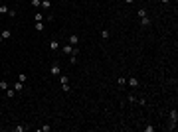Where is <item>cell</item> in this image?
<instances>
[{
	"label": "cell",
	"instance_id": "6da1fadb",
	"mask_svg": "<svg viewBox=\"0 0 178 132\" xmlns=\"http://www.w3.org/2000/svg\"><path fill=\"white\" fill-rule=\"evenodd\" d=\"M59 73H61V67H59V63H53L52 69H50V75H53V77H59Z\"/></svg>",
	"mask_w": 178,
	"mask_h": 132
},
{
	"label": "cell",
	"instance_id": "7a4b0ae2",
	"mask_svg": "<svg viewBox=\"0 0 178 132\" xmlns=\"http://www.w3.org/2000/svg\"><path fill=\"white\" fill-rule=\"evenodd\" d=\"M77 44H79V36L71 34V36H69V45H77Z\"/></svg>",
	"mask_w": 178,
	"mask_h": 132
},
{
	"label": "cell",
	"instance_id": "3957f363",
	"mask_svg": "<svg viewBox=\"0 0 178 132\" xmlns=\"http://www.w3.org/2000/svg\"><path fill=\"white\" fill-rule=\"evenodd\" d=\"M34 20H36V22H44V20H46V16L42 14V12H36V14H34Z\"/></svg>",
	"mask_w": 178,
	"mask_h": 132
},
{
	"label": "cell",
	"instance_id": "277c9868",
	"mask_svg": "<svg viewBox=\"0 0 178 132\" xmlns=\"http://www.w3.org/2000/svg\"><path fill=\"white\" fill-rule=\"evenodd\" d=\"M129 85H131L133 89H137L139 85H141V83H139V79H135V77H131V79H129Z\"/></svg>",
	"mask_w": 178,
	"mask_h": 132
},
{
	"label": "cell",
	"instance_id": "5b68a950",
	"mask_svg": "<svg viewBox=\"0 0 178 132\" xmlns=\"http://www.w3.org/2000/svg\"><path fill=\"white\" fill-rule=\"evenodd\" d=\"M22 89H24V83H20V81L16 79V83H14V91H16V93H20Z\"/></svg>",
	"mask_w": 178,
	"mask_h": 132
},
{
	"label": "cell",
	"instance_id": "8992f818",
	"mask_svg": "<svg viewBox=\"0 0 178 132\" xmlns=\"http://www.w3.org/2000/svg\"><path fill=\"white\" fill-rule=\"evenodd\" d=\"M58 47H59V42H58V39H52V42H50V49H52V51H55Z\"/></svg>",
	"mask_w": 178,
	"mask_h": 132
},
{
	"label": "cell",
	"instance_id": "52a82bcc",
	"mask_svg": "<svg viewBox=\"0 0 178 132\" xmlns=\"http://www.w3.org/2000/svg\"><path fill=\"white\" fill-rule=\"evenodd\" d=\"M141 24L144 26V28H147V26H150V18H148V16H142V18H141Z\"/></svg>",
	"mask_w": 178,
	"mask_h": 132
},
{
	"label": "cell",
	"instance_id": "ba28073f",
	"mask_svg": "<svg viewBox=\"0 0 178 132\" xmlns=\"http://www.w3.org/2000/svg\"><path fill=\"white\" fill-rule=\"evenodd\" d=\"M10 10H12V8H8L6 4H2V6H0V14H10Z\"/></svg>",
	"mask_w": 178,
	"mask_h": 132
},
{
	"label": "cell",
	"instance_id": "9c48e42d",
	"mask_svg": "<svg viewBox=\"0 0 178 132\" xmlns=\"http://www.w3.org/2000/svg\"><path fill=\"white\" fill-rule=\"evenodd\" d=\"M0 36H2V39H10V36H12V32H10V30H4V32H2Z\"/></svg>",
	"mask_w": 178,
	"mask_h": 132
},
{
	"label": "cell",
	"instance_id": "30bf717a",
	"mask_svg": "<svg viewBox=\"0 0 178 132\" xmlns=\"http://www.w3.org/2000/svg\"><path fill=\"white\" fill-rule=\"evenodd\" d=\"M14 95H16L14 87H8V89H6V97H14Z\"/></svg>",
	"mask_w": 178,
	"mask_h": 132
},
{
	"label": "cell",
	"instance_id": "8fae6325",
	"mask_svg": "<svg viewBox=\"0 0 178 132\" xmlns=\"http://www.w3.org/2000/svg\"><path fill=\"white\" fill-rule=\"evenodd\" d=\"M75 45H63V53H71Z\"/></svg>",
	"mask_w": 178,
	"mask_h": 132
},
{
	"label": "cell",
	"instance_id": "7c38bea8",
	"mask_svg": "<svg viewBox=\"0 0 178 132\" xmlns=\"http://www.w3.org/2000/svg\"><path fill=\"white\" fill-rule=\"evenodd\" d=\"M18 81H20V83H26V81H28L26 73H20V75H18Z\"/></svg>",
	"mask_w": 178,
	"mask_h": 132
},
{
	"label": "cell",
	"instance_id": "4fadbf2b",
	"mask_svg": "<svg viewBox=\"0 0 178 132\" xmlns=\"http://www.w3.org/2000/svg\"><path fill=\"white\" fill-rule=\"evenodd\" d=\"M50 6H52V2H50V0H42V8H46V10H48Z\"/></svg>",
	"mask_w": 178,
	"mask_h": 132
},
{
	"label": "cell",
	"instance_id": "5bb4252c",
	"mask_svg": "<svg viewBox=\"0 0 178 132\" xmlns=\"http://www.w3.org/2000/svg\"><path fill=\"white\" fill-rule=\"evenodd\" d=\"M176 118H178V112H176V110H172V112H170V120H172V122H176Z\"/></svg>",
	"mask_w": 178,
	"mask_h": 132
},
{
	"label": "cell",
	"instance_id": "9a60e30c",
	"mask_svg": "<svg viewBox=\"0 0 178 132\" xmlns=\"http://www.w3.org/2000/svg\"><path fill=\"white\" fill-rule=\"evenodd\" d=\"M8 89V83L6 81H0V91H6Z\"/></svg>",
	"mask_w": 178,
	"mask_h": 132
},
{
	"label": "cell",
	"instance_id": "2e32d148",
	"mask_svg": "<svg viewBox=\"0 0 178 132\" xmlns=\"http://www.w3.org/2000/svg\"><path fill=\"white\" fill-rule=\"evenodd\" d=\"M32 6H34V8H40V6H42V0H32Z\"/></svg>",
	"mask_w": 178,
	"mask_h": 132
},
{
	"label": "cell",
	"instance_id": "e0dca14e",
	"mask_svg": "<svg viewBox=\"0 0 178 132\" xmlns=\"http://www.w3.org/2000/svg\"><path fill=\"white\" fill-rule=\"evenodd\" d=\"M59 83H61V85H63V83H69V79H67L65 75H59Z\"/></svg>",
	"mask_w": 178,
	"mask_h": 132
},
{
	"label": "cell",
	"instance_id": "ac0fdd59",
	"mask_svg": "<svg viewBox=\"0 0 178 132\" xmlns=\"http://www.w3.org/2000/svg\"><path fill=\"white\" fill-rule=\"evenodd\" d=\"M36 30H38V32H42V30H44V22H36Z\"/></svg>",
	"mask_w": 178,
	"mask_h": 132
},
{
	"label": "cell",
	"instance_id": "d6986e66",
	"mask_svg": "<svg viewBox=\"0 0 178 132\" xmlns=\"http://www.w3.org/2000/svg\"><path fill=\"white\" fill-rule=\"evenodd\" d=\"M117 83H119V85H121V87H123V85H125V83H127V79H125V77H119V79H117Z\"/></svg>",
	"mask_w": 178,
	"mask_h": 132
},
{
	"label": "cell",
	"instance_id": "ffe728a7",
	"mask_svg": "<svg viewBox=\"0 0 178 132\" xmlns=\"http://www.w3.org/2000/svg\"><path fill=\"white\" fill-rule=\"evenodd\" d=\"M101 37H103V39H107V37H109V30H103V32H101Z\"/></svg>",
	"mask_w": 178,
	"mask_h": 132
},
{
	"label": "cell",
	"instance_id": "44dd1931",
	"mask_svg": "<svg viewBox=\"0 0 178 132\" xmlns=\"http://www.w3.org/2000/svg\"><path fill=\"white\" fill-rule=\"evenodd\" d=\"M61 89H63V93H69V91H71V89H69V85H67V83H63V85H61Z\"/></svg>",
	"mask_w": 178,
	"mask_h": 132
},
{
	"label": "cell",
	"instance_id": "7402d4cb",
	"mask_svg": "<svg viewBox=\"0 0 178 132\" xmlns=\"http://www.w3.org/2000/svg\"><path fill=\"white\" fill-rule=\"evenodd\" d=\"M75 61H77V55H75V53H71V57H69V63H75Z\"/></svg>",
	"mask_w": 178,
	"mask_h": 132
},
{
	"label": "cell",
	"instance_id": "603a6c76",
	"mask_svg": "<svg viewBox=\"0 0 178 132\" xmlns=\"http://www.w3.org/2000/svg\"><path fill=\"white\" fill-rule=\"evenodd\" d=\"M139 16H141V18H142V16H147V10H144V8H141V10H139Z\"/></svg>",
	"mask_w": 178,
	"mask_h": 132
},
{
	"label": "cell",
	"instance_id": "cb8c5ba5",
	"mask_svg": "<svg viewBox=\"0 0 178 132\" xmlns=\"http://www.w3.org/2000/svg\"><path fill=\"white\" fill-rule=\"evenodd\" d=\"M133 2H135V0H127V4H133Z\"/></svg>",
	"mask_w": 178,
	"mask_h": 132
},
{
	"label": "cell",
	"instance_id": "d4e9b609",
	"mask_svg": "<svg viewBox=\"0 0 178 132\" xmlns=\"http://www.w3.org/2000/svg\"><path fill=\"white\" fill-rule=\"evenodd\" d=\"M160 2H162V4H166V2H170V0H160Z\"/></svg>",
	"mask_w": 178,
	"mask_h": 132
}]
</instances>
